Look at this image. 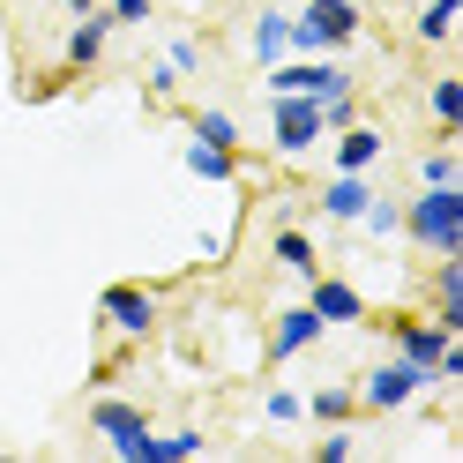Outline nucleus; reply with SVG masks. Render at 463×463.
Masks as SVG:
<instances>
[{"instance_id": "nucleus-1", "label": "nucleus", "mask_w": 463, "mask_h": 463, "mask_svg": "<svg viewBox=\"0 0 463 463\" xmlns=\"http://www.w3.org/2000/svg\"><path fill=\"white\" fill-rule=\"evenodd\" d=\"M403 240L426 254H463V187H419L403 202Z\"/></svg>"}, {"instance_id": "nucleus-2", "label": "nucleus", "mask_w": 463, "mask_h": 463, "mask_svg": "<svg viewBox=\"0 0 463 463\" xmlns=\"http://www.w3.org/2000/svg\"><path fill=\"white\" fill-rule=\"evenodd\" d=\"M359 31H366L359 0H307L292 15V52H344L359 45Z\"/></svg>"}, {"instance_id": "nucleus-3", "label": "nucleus", "mask_w": 463, "mask_h": 463, "mask_svg": "<svg viewBox=\"0 0 463 463\" xmlns=\"http://www.w3.org/2000/svg\"><path fill=\"white\" fill-rule=\"evenodd\" d=\"M90 433H98L120 463H142V449H150V411L128 403V396H98V403H90Z\"/></svg>"}, {"instance_id": "nucleus-4", "label": "nucleus", "mask_w": 463, "mask_h": 463, "mask_svg": "<svg viewBox=\"0 0 463 463\" xmlns=\"http://www.w3.org/2000/svg\"><path fill=\"white\" fill-rule=\"evenodd\" d=\"M419 389H433V373L389 352V359H382V366H373L366 382H359V411H382V419H389V411H403V403H411Z\"/></svg>"}, {"instance_id": "nucleus-5", "label": "nucleus", "mask_w": 463, "mask_h": 463, "mask_svg": "<svg viewBox=\"0 0 463 463\" xmlns=\"http://www.w3.org/2000/svg\"><path fill=\"white\" fill-rule=\"evenodd\" d=\"M269 142L277 157H307L322 142V98H269Z\"/></svg>"}, {"instance_id": "nucleus-6", "label": "nucleus", "mask_w": 463, "mask_h": 463, "mask_svg": "<svg viewBox=\"0 0 463 463\" xmlns=\"http://www.w3.org/2000/svg\"><path fill=\"white\" fill-rule=\"evenodd\" d=\"M98 314L112 329H120L128 344H142V336H157V292H142V284H105V299H98Z\"/></svg>"}, {"instance_id": "nucleus-7", "label": "nucleus", "mask_w": 463, "mask_h": 463, "mask_svg": "<svg viewBox=\"0 0 463 463\" xmlns=\"http://www.w3.org/2000/svg\"><path fill=\"white\" fill-rule=\"evenodd\" d=\"M389 344H396V359H411V366H426L433 382H441V359H449L456 329H449V322H433V314H426V322H396V329H389Z\"/></svg>"}, {"instance_id": "nucleus-8", "label": "nucleus", "mask_w": 463, "mask_h": 463, "mask_svg": "<svg viewBox=\"0 0 463 463\" xmlns=\"http://www.w3.org/2000/svg\"><path fill=\"white\" fill-rule=\"evenodd\" d=\"M112 31H120V23H112L105 8H90V15H75V31L61 38V68H68V75H90V68L105 61V45H112Z\"/></svg>"}, {"instance_id": "nucleus-9", "label": "nucleus", "mask_w": 463, "mask_h": 463, "mask_svg": "<svg viewBox=\"0 0 463 463\" xmlns=\"http://www.w3.org/2000/svg\"><path fill=\"white\" fill-rule=\"evenodd\" d=\"M307 307L322 314L329 329H352V322H366V299H359V284H344V277H322V269L307 277Z\"/></svg>"}, {"instance_id": "nucleus-10", "label": "nucleus", "mask_w": 463, "mask_h": 463, "mask_svg": "<svg viewBox=\"0 0 463 463\" xmlns=\"http://www.w3.org/2000/svg\"><path fill=\"white\" fill-rule=\"evenodd\" d=\"M322 336H329V322H322V314H314V307H284L277 322H269V359L284 366V359L314 352V344H322Z\"/></svg>"}, {"instance_id": "nucleus-11", "label": "nucleus", "mask_w": 463, "mask_h": 463, "mask_svg": "<svg viewBox=\"0 0 463 463\" xmlns=\"http://www.w3.org/2000/svg\"><path fill=\"white\" fill-rule=\"evenodd\" d=\"M373 202V187H366V172H336V180L322 187V202H314V210H322L329 224H359V210Z\"/></svg>"}, {"instance_id": "nucleus-12", "label": "nucleus", "mask_w": 463, "mask_h": 463, "mask_svg": "<svg viewBox=\"0 0 463 463\" xmlns=\"http://www.w3.org/2000/svg\"><path fill=\"white\" fill-rule=\"evenodd\" d=\"M382 150H389V142H382V128H366V120H352V128H336V172H373V165H382Z\"/></svg>"}, {"instance_id": "nucleus-13", "label": "nucleus", "mask_w": 463, "mask_h": 463, "mask_svg": "<svg viewBox=\"0 0 463 463\" xmlns=\"http://www.w3.org/2000/svg\"><path fill=\"white\" fill-rule=\"evenodd\" d=\"M433 322H449L463 336V254H433Z\"/></svg>"}, {"instance_id": "nucleus-14", "label": "nucleus", "mask_w": 463, "mask_h": 463, "mask_svg": "<svg viewBox=\"0 0 463 463\" xmlns=\"http://www.w3.org/2000/svg\"><path fill=\"white\" fill-rule=\"evenodd\" d=\"M247 52H254V61H284V52H292V15H284V8H262V15H254V38H247Z\"/></svg>"}, {"instance_id": "nucleus-15", "label": "nucleus", "mask_w": 463, "mask_h": 463, "mask_svg": "<svg viewBox=\"0 0 463 463\" xmlns=\"http://www.w3.org/2000/svg\"><path fill=\"white\" fill-rule=\"evenodd\" d=\"M307 419H314V426H352V419H359V389H344V382L314 389V396H307Z\"/></svg>"}, {"instance_id": "nucleus-16", "label": "nucleus", "mask_w": 463, "mask_h": 463, "mask_svg": "<svg viewBox=\"0 0 463 463\" xmlns=\"http://www.w3.org/2000/svg\"><path fill=\"white\" fill-rule=\"evenodd\" d=\"M269 254H277V269H292V277H314V269H322V262H314V240H307L299 224H277Z\"/></svg>"}, {"instance_id": "nucleus-17", "label": "nucleus", "mask_w": 463, "mask_h": 463, "mask_svg": "<svg viewBox=\"0 0 463 463\" xmlns=\"http://www.w3.org/2000/svg\"><path fill=\"white\" fill-rule=\"evenodd\" d=\"M426 112H433V128H441V135H456V128H463V75H441V82H433V90H426Z\"/></svg>"}, {"instance_id": "nucleus-18", "label": "nucleus", "mask_w": 463, "mask_h": 463, "mask_svg": "<svg viewBox=\"0 0 463 463\" xmlns=\"http://www.w3.org/2000/svg\"><path fill=\"white\" fill-rule=\"evenodd\" d=\"M187 172L194 180H232V172H240V150H217V142H187Z\"/></svg>"}, {"instance_id": "nucleus-19", "label": "nucleus", "mask_w": 463, "mask_h": 463, "mask_svg": "<svg viewBox=\"0 0 463 463\" xmlns=\"http://www.w3.org/2000/svg\"><path fill=\"white\" fill-rule=\"evenodd\" d=\"M187 128H194V142H217V150H240V120H232L224 105H202Z\"/></svg>"}, {"instance_id": "nucleus-20", "label": "nucleus", "mask_w": 463, "mask_h": 463, "mask_svg": "<svg viewBox=\"0 0 463 463\" xmlns=\"http://www.w3.org/2000/svg\"><path fill=\"white\" fill-rule=\"evenodd\" d=\"M456 15H463V0H426V8H419V45H449L456 38Z\"/></svg>"}, {"instance_id": "nucleus-21", "label": "nucleus", "mask_w": 463, "mask_h": 463, "mask_svg": "<svg viewBox=\"0 0 463 463\" xmlns=\"http://www.w3.org/2000/svg\"><path fill=\"white\" fill-rule=\"evenodd\" d=\"M194 449H210L194 426H180V433H157V426H150V449H142V463H180V456H194Z\"/></svg>"}, {"instance_id": "nucleus-22", "label": "nucleus", "mask_w": 463, "mask_h": 463, "mask_svg": "<svg viewBox=\"0 0 463 463\" xmlns=\"http://www.w3.org/2000/svg\"><path fill=\"white\" fill-rule=\"evenodd\" d=\"M419 187H463V157L456 150H426L419 157Z\"/></svg>"}, {"instance_id": "nucleus-23", "label": "nucleus", "mask_w": 463, "mask_h": 463, "mask_svg": "<svg viewBox=\"0 0 463 463\" xmlns=\"http://www.w3.org/2000/svg\"><path fill=\"white\" fill-rule=\"evenodd\" d=\"M359 224L373 232V240H396V224H403V210H396V202H382V194H373L366 210H359Z\"/></svg>"}, {"instance_id": "nucleus-24", "label": "nucleus", "mask_w": 463, "mask_h": 463, "mask_svg": "<svg viewBox=\"0 0 463 463\" xmlns=\"http://www.w3.org/2000/svg\"><path fill=\"white\" fill-rule=\"evenodd\" d=\"M352 120H359V90H336V98H322V135L352 128Z\"/></svg>"}, {"instance_id": "nucleus-25", "label": "nucleus", "mask_w": 463, "mask_h": 463, "mask_svg": "<svg viewBox=\"0 0 463 463\" xmlns=\"http://www.w3.org/2000/svg\"><path fill=\"white\" fill-rule=\"evenodd\" d=\"M262 411H269L277 426H292V419H307V396H299V389H269V396H262Z\"/></svg>"}, {"instance_id": "nucleus-26", "label": "nucleus", "mask_w": 463, "mask_h": 463, "mask_svg": "<svg viewBox=\"0 0 463 463\" xmlns=\"http://www.w3.org/2000/svg\"><path fill=\"white\" fill-rule=\"evenodd\" d=\"M165 68H172V75H194V68H202V45H194V38H172V45H165Z\"/></svg>"}, {"instance_id": "nucleus-27", "label": "nucleus", "mask_w": 463, "mask_h": 463, "mask_svg": "<svg viewBox=\"0 0 463 463\" xmlns=\"http://www.w3.org/2000/svg\"><path fill=\"white\" fill-rule=\"evenodd\" d=\"M359 441H352V426H322V463H344Z\"/></svg>"}, {"instance_id": "nucleus-28", "label": "nucleus", "mask_w": 463, "mask_h": 463, "mask_svg": "<svg viewBox=\"0 0 463 463\" xmlns=\"http://www.w3.org/2000/svg\"><path fill=\"white\" fill-rule=\"evenodd\" d=\"M112 23H150V0H105Z\"/></svg>"}, {"instance_id": "nucleus-29", "label": "nucleus", "mask_w": 463, "mask_h": 463, "mask_svg": "<svg viewBox=\"0 0 463 463\" xmlns=\"http://www.w3.org/2000/svg\"><path fill=\"white\" fill-rule=\"evenodd\" d=\"M98 8V0H61V15H90Z\"/></svg>"}, {"instance_id": "nucleus-30", "label": "nucleus", "mask_w": 463, "mask_h": 463, "mask_svg": "<svg viewBox=\"0 0 463 463\" xmlns=\"http://www.w3.org/2000/svg\"><path fill=\"white\" fill-rule=\"evenodd\" d=\"M299 8H307V0H299Z\"/></svg>"}]
</instances>
